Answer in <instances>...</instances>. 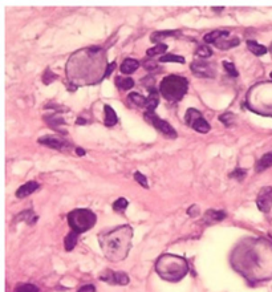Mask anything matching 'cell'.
Instances as JSON below:
<instances>
[{
  "instance_id": "1",
  "label": "cell",
  "mask_w": 272,
  "mask_h": 292,
  "mask_svg": "<svg viewBox=\"0 0 272 292\" xmlns=\"http://www.w3.org/2000/svg\"><path fill=\"white\" fill-rule=\"evenodd\" d=\"M133 231L129 226H121L100 237L104 254L112 262H118L128 256L132 245Z\"/></svg>"
},
{
  "instance_id": "2",
  "label": "cell",
  "mask_w": 272,
  "mask_h": 292,
  "mask_svg": "<svg viewBox=\"0 0 272 292\" xmlns=\"http://www.w3.org/2000/svg\"><path fill=\"white\" fill-rule=\"evenodd\" d=\"M158 275L165 280L177 282L187 274V262L177 255H162L155 264Z\"/></svg>"
},
{
  "instance_id": "3",
  "label": "cell",
  "mask_w": 272,
  "mask_h": 292,
  "mask_svg": "<svg viewBox=\"0 0 272 292\" xmlns=\"http://www.w3.org/2000/svg\"><path fill=\"white\" fill-rule=\"evenodd\" d=\"M189 83L185 77L178 76V75H169L163 77L159 85V92L163 97L170 102H177L182 100V97L186 94Z\"/></svg>"
},
{
  "instance_id": "4",
  "label": "cell",
  "mask_w": 272,
  "mask_h": 292,
  "mask_svg": "<svg viewBox=\"0 0 272 292\" xmlns=\"http://www.w3.org/2000/svg\"><path fill=\"white\" fill-rule=\"evenodd\" d=\"M96 220L97 218L94 215V212L88 209H77L69 212L68 215V223L72 227V231H76L78 234L92 229Z\"/></svg>"
},
{
  "instance_id": "5",
  "label": "cell",
  "mask_w": 272,
  "mask_h": 292,
  "mask_svg": "<svg viewBox=\"0 0 272 292\" xmlns=\"http://www.w3.org/2000/svg\"><path fill=\"white\" fill-rule=\"evenodd\" d=\"M185 120H186V124L189 126H192L193 129H195L199 133H207L210 130V125L203 119L202 113H200L199 110L194 109V108H190V109L187 110Z\"/></svg>"
},
{
  "instance_id": "6",
  "label": "cell",
  "mask_w": 272,
  "mask_h": 292,
  "mask_svg": "<svg viewBox=\"0 0 272 292\" xmlns=\"http://www.w3.org/2000/svg\"><path fill=\"white\" fill-rule=\"evenodd\" d=\"M144 117L148 123L152 124L158 131H161L162 134H165L166 137H169V138H175V137H177V133H175L174 127L171 126L169 123H166L165 120L157 117L153 112H146L144 115Z\"/></svg>"
},
{
  "instance_id": "7",
  "label": "cell",
  "mask_w": 272,
  "mask_h": 292,
  "mask_svg": "<svg viewBox=\"0 0 272 292\" xmlns=\"http://www.w3.org/2000/svg\"><path fill=\"white\" fill-rule=\"evenodd\" d=\"M192 71L193 73L198 77H206V79H213L217 75V69L213 64L207 63L204 60H195L192 63Z\"/></svg>"
},
{
  "instance_id": "8",
  "label": "cell",
  "mask_w": 272,
  "mask_h": 292,
  "mask_svg": "<svg viewBox=\"0 0 272 292\" xmlns=\"http://www.w3.org/2000/svg\"><path fill=\"white\" fill-rule=\"evenodd\" d=\"M256 205L260 211L268 212L272 208V187L266 186L259 191L258 198H256Z\"/></svg>"
},
{
  "instance_id": "9",
  "label": "cell",
  "mask_w": 272,
  "mask_h": 292,
  "mask_svg": "<svg viewBox=\"0 0 272 292\" xmlns=\"http://www.w3.org/2000/svg\"><path fill=\"white\" fill-rule=\"evenodd\" d=\"M102 282H108L112 284H118V286H126L129 283V276L123 272H112L105 271L100 276Z\"/></svg>"
},
{
  "instance_id": "10",
  "label": "cell",
  "mask_w": 272,
  "mask_h": 292,
  "mask_svg": "<svg viewBox=\"0 0 272 292\" xmlns=\"http://www.w3.org/2000/svg\"><path fill=\"white\" fill-rule=\"evenodd\" d=\"M39 142L41 145H45V146H49L52 149H56V150H67L69 148V144L67 141L61 140V138L55 136L40 137Z\"/></svg>"
},
{
  "instance_id": "11",
  "label": "cell",
  "mask_w": 272,
  "mask_h": 292,
  "mask_svg": "<svg viewBox=\"0 0 272 292\" xmlns=\"http://www.w3.org/2000/svg\"><path fill=\"white\" fill-rule=\"evenodd\" d=\"M230 38V32H227V31H225V35L222 36L219 40H218L217 42H215V45H217L219 49H230V48L233 47H236L239 44V39L235 38V39H229Z\"/></svg>"
},
{
  "instance_id": "12",
  "label": "cell",
  "mask_w": 272,
  "mask_h": 292,
  "mask_svg": "<svg viewBox=\"0 0 272 292\" xmlns=\"http://www.w3.org/2000/svg\"><path fill=\"white\" fill-rule=\"evenodd\" d=\"M39 189V183L34 182V181H31V182H27L24 185L19 187L16 191V197L17 198H26L28 195L34 194L35 191Z\"/></svg>"
},
{
  "instance_id": "13",
  "label": "cell",
  "mask_w": 272,
  "mask_h": 292,
  "mask_svg": "<svg viewBox=\"0 0 272 292\" xmlns=\"http://www.w3.org/2000/svg\"><path fill=\"white\" fill-rule=\"evenodd\" d=\"M226 218L225 211H218V210H207L203 215V222L206 224H213L221 222Z\"/></svg>"
},
{
  "instance_id": "14",
  "label": "cell",
  "mask_w": 272,
  "mask_h": 292,
  "mask_svg": "<svg viewBox=\"0 0 272 292\" xmlns=\"http://www.w3.org/2000/svg\"><path fill=\"white\" fill-rule=\"evenodd\" d=\"M159 104V92L155 88H149V97L146 98V105L145 108L148 112H153Z\"/></svg>"
},
{
  "instance_id": "15",
  "label": "cell",
  "mask_w": 272,
  "mask_h": 292,
  "mask_svg": "<svg viewBox=\"0 0 272 292\" xmlns=\"http://www.w3.org/2000/svg\"><path fill=\"white\" fill-rule=\"evenodd\" d=\"M272 166V152L266 153L262 158H260L259 161L256 162L255 170L258 173H262L264 170H267L268 167H271Z\"/></svg>"
},
{
  "instance_id": "16",
  "label": "cell",
  "mask_w": 272,
  "mask_h": 292,
  "mask_svg": "<svg viewBox=\"0 0 272 292\" xmlns=\"http://www.w3.org/2000/svg\"><path fill=\"white\" fill-rule=\"evenodd\" d=\"M138 67H140V63H138L137 60L126 59L123 60V63L121 64L119 69H121V72L125 73V75H130V73L136 72L137 69H138Z\"/></svg>"
},
{
  "instance_id": "17",
  "label": "cell",
  "mask_w": 272,
  "mask_h": 292,
  "mask_svg": "<svg viewBox=\"0 0 272 292\" xmlns=\"http://www.w3.org/2000/svg\"><path fill=\"white\" fill-rule=\"evenodd\" d=\"M247 47H248V49H250L255 56H263L268 52V49L264 47V45H262L259 42H254V40H248V42H247Z\"/></svg>"
},
{
  "instance_id": "18",
  "label": "cell",
  "mask_w": 272,
  "mask_h": 292,
  "mask_svg": "<svg viewBox=\"0 0 272 292\" xmlns=\"http://www.w3.org/2000/svg\"><path fill=\"white\" fill-rule=\"evenodd\" d=\"M104 110H105V125L107 126H115L118 119H117V115L113 110V108L109 105L104 106Z\"/></svg>"
},
{
  "instance_id": "19",
  "label": "cell",
  "mask_w": 272,
  "mask_h": 292,
  "mask_svg": "<svg viewBox=\"0 0 272 292\" xmlns=\"http://www.w3.org/2000/svg\"><path fill=\"white\" fill-rule=\"evenodd\" d=\"M178 31H159V32H154L152 35V42H155V44H162V40L166 38H171V36H175L178 35Z\"/></svg>"
},
{
  "instance_id": "20",
  "label": "cell",
  "mask_w": 272,
  "mask_h": 292,
  "mask_svg": "<svg viewBox=\"0 0 272 292\" xmlns=\"http://www.w3.org/2000/svg\"><path fill=\"white\" fill-rule=\"evenodd\" d=\"M116 85L119 90H128V89L133 88L134 86V81L130 77H121L117 76L116 79Z\"/></svg>"
},
{
  "instance_id": "21",
  "label": "cell",
  "mask_w": 272,
  "mask_h": 292,
  "mask_svg": "<svg viewBox=\"0 0 272 292\" xmlns=\"http://www.w3.org/2000/svg\"><path fill=\"white\" fill-rule=\"evenodd\" d=\"M77 238H78V233L76 231H71L65 238V250L72 251L75 249V246L77 245Z\"/></svg>"
},
{
  "instance_id": "22",
  "label": "cell",
  "mask_w": 272,
  "mask_h": 292,
  "mask_svg": "<svg viewBox=\"0 0 272 292\" xmlns=\"http://www.w3.org/2000/svg\"><path fill=\"white\" fill-rule=\"evenodd\" d=\"M223 35H225V31H213V32H208L207 35H204L203 40L207 44H215Z\"/></svg>"
},
{
  "instance_id": "23",
  "label": "cell",
  "mask_w": 272,
  "mask_h": 292,
  "mask_svg": "<svg viewBox=\"0 0 272 292\" xmlns=\"http://www.w3.org/2000/svg\"><path fill=\"white\" fill-rule=\"evenodd\" d=\"M167 51V45L166 44H157V45H154L153 48H149L148 51H146V55L149 56V57H153V56H158L162 55V53H165Z\"/></svg>"
},
{
  "instance_id": "24",
  "label": "cell",
  "mask_w": 272,
  "mask_h": 292,
  "mask_svg": "<svg viewBox=\"0 0 272 292\" xmlns=\"http://www.w3.org/2000/svg\"><path fill=\"white\" fill-rule=\"evenodd\" d=\"M128 101L134 106H145L146 105V98L142 97L140 93H130L128 96Z\"/></svg>"
},
{
  "instance_id": "25",
  "label": "cell",
  "mask_w": 272,
  "mask_h": 292,
  "mask_svg": "<svg viewBox=\"0 0 272 292\" xmlns=\"http://www.w3.org/2000/svg\"><path fill=\"white\" fill-rule=\"evenodd\" d=\"M159 61L161 63H181L183 64L185 63V57H182V56H178V55H165L162 56V57H159Z\"/></svg>"
},
{
  "instance_id": "26",
  "label": "cell",
  "mask_w": 272,
  "mask_h": 292,
  "mask_svg": "<svg viewBox=\"0 0 272 292\" xmlns=\"http://www.w3.org/2000/svg\"><path fill=\"white\" fill-rule=\"evenodd\" d=\"M211 55H213V49L208 47V45H200L195 51V56L202 57V59H207V57H210Z\"/></svg>"
},
{
  "instance_id": "27",
  "label": "cell",
  "mask_w": 272,
  "mask_h": 292,
  "mask_svg": "<svg viewBox=\"0 0 272 292\" xmlns=\"http://www.w3.org/2000/svg\"><path fill=\"white\" fill-rule=\"evenodd\" d=\"M129 202L125 198H119L116 201L115 204H113V210L117 212H123L125 211V209L128 208Z\"/></svg>"
},
{
  "instance_id": "28",
  "label": "cell",
  "mask_w": 272,
  "mask_h": 292,
  "mask_svg": "<svg viewBox=\"0 0 272 292\" xmlns=\"http://www.w3.org/2000/svg\"><path fill=\"white\" fill-rule=\"evenodd\" d=\"M223 67H225V69L227 71V73H229L230 76L238 77V71L235 69L234 64L229 63V61H223Z\"/></svg>"
},
{
  "instance_id": "29",
  "label": "cell",
  "mask_w": 272,
  "mask_h": 292,
  "mask_svg": "<svg viewBox=\"0 0 272 292\" xmlns=\"http://www.w3.org/2000/svg\"><path fill=\"white\" fill-rule=\"evenodd\" d=\"M16 292H39V288L34 284H22L16 288Z\"/></svg>"
},
{
  "instance_id": "30",
  "label": "cell",
  "mask_w": 272,
  "mask_h": 292,
  "mask_svg": "<svg viewBox=\"0 0 272 292\" xmlns=\"http://www.w3.org/2000/svg\"><path fill=\"white\" fill-rule=\"evenodd\" d=\"M134 179L140 183L141 186L145 187V189L149 187V185H148V179H146V177H145L142 173H140V171H136V173H134Z\"/></svg>"
},
{
  "instance_id": "31",
  "label": "cell",
  "mask_w": 272,
  "mask_h": 292,
  "mask_svg": "<svg viewBox=\"0 0 272 292\" xmlns=\"http://www.w3.org/2000/svg\"><path fill=\"white\" fill-rule=\"evenodd\" d=\"M246 174H247V170L244 169H235L233 173L230 174V177L231 178H236L238 181H242L243 178L246 177Z\"/></svg>"
},
{
  "instance_id": "32",
  "label": "cell",
  "mask_w": 272,
  "mask_h": 292,
  "mask_svg": "<svg viewBox=\"0 0 272 292\" xmlns=\"http://www.w3.org/2000/svg\"><path fill=\"white\" fill-rule=\"evenodd\" d=\"M234 119L235 116L231 115V113H225V115H222L221 117H219V120H221L222 123L225 124V125H227V126L234 123Z\"/></svg>"
},
{
  "instance_id": "33",
  "label": "cell",
  "mask_w": 272,
  "mask_h": 292,
  "mask_svg": "<svg viewBox=\"0 0 272 292\" xmlns=\"http://www.w3.org/2000/svg\"><path fill=\"white\" fill-rule=\"evenodd\" d=\"M56 79H57V76H56V75H53V73L51 72V69L48 68L47 71H45V73H44L43 75V83L44 84H49V83H51V81H53V80H56Z\"/></svg>"
},
{
  "instance_id": "34",
  "label": "cell",
  "mask_w": 272,
  "mask_h": 292,
  "mask_svg": "<svg viewBox=\"0 0 272 292\" xmlns=\"http://www.w3.org/2000/svg\"><path fill=\"white\" fill-rule=\"evenodd\" d=\"M78 292H96V288L92 286V284H88V286H84L78 290Z\"/></svg>"
},
{
  "instance_id": "35",
  "label": "cell",
  "mask_w": 272,
  "mask_h": 292,
  "mask_svg": "<svg viewBox=\"0 0 272 292\" xmlns=\"http://www.w3.org/2000/svg\"><path fill=\"white\" fill-rule=\"evenodd\" d=\"M187 212H189V214H190L192 216H196L198 215V206H196V205H194L193 208H190L189 210H187Z\"/></svg>"
},
{
  "instance_id": "36",
  "label": "cell",
  "mask_w": 272,
  "mask_h": 292,
  "mask_svg": "<svg viewBox=\"0 0 272 292\" xmlns=\"http://www.w3.org/2000/svg\"><path fill=\"white\" fill-rule=\"evenodd\" d=\"M144 65H145V68L146 69H155L157 68V64L155 63H152V61H145L144 63Z\"/></svg>"
},
{
  "instance_id": "37",
  "label": "cell",
  "mask_w": 272,
  "mask_h": 292,
  "mask_svg": "<svg viewBox=\"0 0 272 292\" xmlns=\"http://www.w3.org/2000/svg\"><path fill=\"white\" fill-rule=\"evenodd\" d=\"M115 67H116V63H112L111 65L108 67V71H105V75H104V77L109 76V75H111V73H112V71L115 69Z\"/></svg>"
},
{
  "instance_id": "38",
  "label": "cell",
  "mask_w": 272,
  "mask_h": 292,
  "mask_svg": "<svg viewBox=\"0 0 272 292\" xmlns=\"http://www.w3.org/2000/svg\"><path fill=\"white\" fill-rule=\"evenodd\" d=\"M76 153L78 154V156H85V150H84V149H81V148H77Z\"/></svg>"
},
{
  "instance_id": "39",
  "label": "cell",
  "mask_w": 272,
  "mask_h": 292,
  "mask_svg": "<svg viewBox=\"0 0 272 292\" xmlns=\"http://www.w3.org/2000/svg\"><path fill=\"white\" fill-rule=\"evenodd\" d=\"M214 11H217V12H219V11H223V8H214Z\"/></svg>"
},
{
  "instance_id": "40",
  "label": "cell",
  "mask_w": 272,
  "mask_h": 292,
  "mask_svg": "<svg viewBox=\"0 0 272 292\" xmlns=\"http://www.w3.org/2000/svg\"><path fill=\"white\" fill-rule=\"evenodd\" d=\"M270 52H271V53H272V44H271V47H270Z\"/></svg>"
},
{
  "instance_id": "41",
  "label": "cell",
  "mask_w": 272,
  "mask_h": 292,
  "mask_svg": "<svg viewBox=\"0 0 272 292\" xmlns=\"http://www.w3.org/2000/svg\"><path fill=\"white\" fill-rule=\"evenodd\" d=\"M271 77H272V72H271Z\"/></svg>"
}]
</instances>
